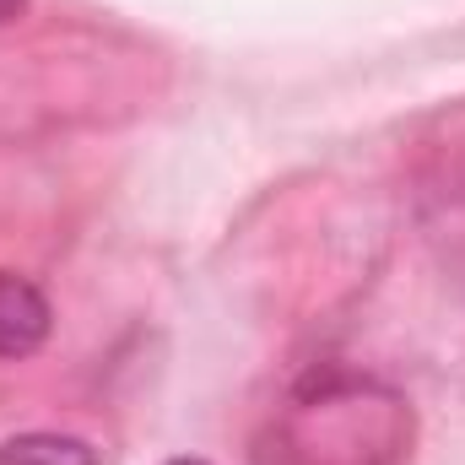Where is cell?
<instances>
[{
  "label": "cell",
  "instance_id": "cell-1",
  "mask_svg": "<svg viewBox=\"0 0 465 465\" xmlns=\"http://www.w3.org/2000/svg\"><path fill=\"white\" fill-rule=\"evenodd\" d=\"M49 298L16 276V271H0V362H16V357H33V351L49 341Z\"/></svg>",
  "mask_w": 465,
  "mask_h": 465
},
{
  "label": "cell",
  "instance_id": "cell-2",
  "mask_svg": "<svg viewBox=\"0 0 465 465\" xmlns=\"http://www.w3.org/2000/svg\"><path fill=\"white\" fill-rule=\"evenodd\" d=\"M0 465H98V455L65 433H27L0 444Z\"/></svg>",
  "mask_w": 465,
  "mask_h": 465
},
{
  "label": "cell",
  "instance_id": "cell-3",
  "mask_svg": "<svg viewBox=\"0 0 465 465\" xmlns=\"http://www.w3.org/2000/svg\"><path fill=\"white\" fill-rule=\"evenodd\" d=\"M163 465H212V460H195V455H179V460H163Z\"/></svg>",
  "mask_w": 465,
  "mask_h": 465
},
{
  "label": "cell",
  "instance_id": "cell-4",
  "mask_svg": "<svg viewBox=\"0 0 465 465\" xmlns=\"http://www.w3.org/2000/svg\"><path fill=\"white\" fill-rule=\"evenodd\" d=\"M11 5H16V0H0V16H5V11H11Z\"/></svg>",
  "mask_w": 465,
  "mask_h": 465
}]
</instances>
